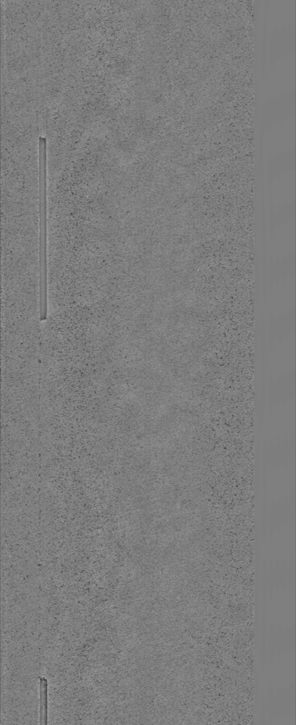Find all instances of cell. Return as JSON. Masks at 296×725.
<instances>
[{
    "instance_id": "obj_1",
    "label": "cell",
    "mask_w": 296,
    "mask_h": 725,
    "mask_svg": "<svg viewBox=\"0 0 296 725\" xmlns=\"http://www.w3.org/2000/svg\"><path fill=\"white\" fill-rule=\"evenodd\" d=\"M39 165V306L47 309V147H38Z\"/></svg>"
},
{
    "instance_id": "obj_2",
    "label": "cell",
    "mask_w": 296,
    "mask_h": 725,
    "mask_svg": "<svg viewBox=\"0 0 296 725\" xmlns=\"http://www.w3.org/2000/svg\"><path fill=\"white\" fill-rule=\"evenodd\" d=\"M47 681L40 678V724H47Z\"/></svg>"
}]
</instances>
